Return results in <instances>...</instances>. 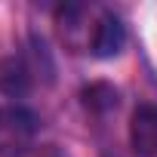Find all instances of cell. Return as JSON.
I'll return each instance as SVG.
<instances>
[{
    "label": "cell",
    "mask_w": 157,
    "mask_h": 157,
    "mask_svg": "<svg viewBox=\"0 0 157 157\" xmlns=\"http://www.w3.org/2000/svg\"><path fill=\"white\" fill-rule=\"evenodd\" d=\"M37 132V117L28 108L10 105L0 108V157H13L22 148H28L34 142Z\"/></svg>",
    "instance_id": "1"
},
{
    "label": "cell",
    "mask_w": 157,
    "mask_h": 157,
    "mask_svg": "<svg viewBox=\"0 0 157 157\" xmlns=\"http://www.w3.org/2000/svg\"><path fill=\"white\" fill-rule=\"evenodd\" d=\"M123 43H126V28H123V22L114 16V13H108V10H102L96 19H93V31H90V52L93 56H99V59H111V56H117L120 49H123Z\"/></svg>",
    "instance_id": "2"
},
{
    "label": "cell",
    "mask_w": 157,
    "mask_h": 157,
    "mask_svg": "<svg viewBox=\"0 0 157 157\" xmlns=\"http://www.w3.org/2000/svg\"><path fill=\"white\" fill-rule=\"evenodd\" d=\"M129 145L139 157H157V105L145 102L129 117Z\"/></svg>",
    "instance_id": "3"
},
{
    "label": "cell",
    "mask_w": 157,
    "mask_h": 157,
    "mask_svg": "<svg viewBox=\"0 0 157 157\" xmlns=\"http://www.w3.org/2000/svg\"><path fill=\"white\" fill-rule=\"evenodd\" d=\"M83 96H86V105H90V108H114V105H117V93H114L108 83H96V86H90Z\"/></svg>",
    "instance_id": "4"
},
{
    "label": "cell",
    "mask_w": 157,
    "mask_h": 157,
    "mask_svg": "<svg viewBox=\"0 0 157 157\" xmlns=\"http://www.w3.org/2000/svg\"><path fill=\"white\" fill-rule=\"evenodd\" d=\"M13 157H59V151L52 145H28V148H22Z\"/></svg>",
    "instance_id": "5"
}]
</instances>
